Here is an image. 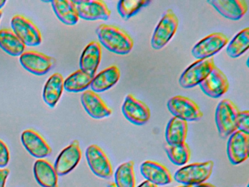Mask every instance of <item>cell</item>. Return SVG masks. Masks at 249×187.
<instances>
[{
    "label": "cell",
    "instance_id": "d6a6232c",
    "mask_svg": "<svg viewBox=\"0 0 249 187\" xmlns=\"http://www.w3.org/2000/svg\"><path fill=\"white\" fill-rule=\"evenodd\" d=\"M10 160V152L8 146L0 140V168H5Z\"/></svg>",
    "mask_w": 249,
    "mask_h": 187
},
{
    "label": "cell",
    "instance_id": "7a4b0ae2",
    "mask_svg": "<svg viewBox=\"0 0 249 187\" xmlns=\"http://www.w3.org/2000/svg\"><path fill=\"white\" fill-rule=\"evenodd\" d=\"M239 111L235 104L229 99L221 100L215 110V121L218 134L221 138L230 137L237 130V119Z\"/></svg>",
    "mask_w": 249,
    "mask_h": 187
},
{
    "label": "cell",
    "instance_id": "5bb4252c",
    "mask_svg": "<svg viewBox=\"0 0 249 187\" xmlns=\"http://www.w3.org/2000/svg\"><path fill=\"white\" fill-rule=\"evenodd\" d=\"M81 156L79 142L73 140L56 158L53 168L57 175L62 176L71 172L79 163Z\"/></svg>",
    "mask_w": 249,
    "mask_h": 187
},
{
    "label": "cell",
    "instance_id": "7c38bea8",
    "mask_svg": "<svg viewBox=\"0 0 249 187\" xmlns=\"http://www.w3.org/2000/svg\"><path fill=\"white\" fill-rule=\"evenodd\" d=\"M122 110L125 118L135 125H144L151 118L148 105L131 94L125 97Z\"/></svg>",
    "mask_w": 249,
    "mask_h": 187
},
{
    "label": "cell",
    "instance_id": "9c48e42d",
    "mask_svg": "<svg viewBox=\"0 0 249 187\" xmlns=\"http://www.w3.org/2000/svg\"><path fill=\"white\" fill-rule=\"evenodd\" d=\"M228 42V37L224 34L220 32L211 34L193 47L192 56L198 60L211 58L224 48Z\"/></svg>",
    "mask_w": 249,
    "mask_h": 187
},
{
    "label": "cell",
    "instance_id": "3957f363",
    "mask_svg": "<svg viewBox=\"0 0 249 187\" xmlns=\"http://www.w3.org/2000/svg\"><path fill=\"white\" fill-rule=\"evenodd\" d=\"M213 168L214 162L212 160L191 164L176 171L174 179L183 185H197L209 179Z\"/></svg>",
    "mask_w": 249,
    "mask_h": 187
},
{
    "label": "cell",
    "instance_id": "6da1fadb",
    "mask_svg": "<svg viewBox=\"0 0 249 187\" xmlns=\"http://www.w3.org/2000/svg\"><path fill=\"white\" fill-rule=\"evenodd\" d=\"M96 32L100 43L110 52L119 55H126L133 48V39L119 26L101 24L97 27Z\"/></svg>",
    "mask_w": 249,
    "mask_h": 187
},
{
    "label": "cell",
    "instance_id": "4fadbf2b",
    "mask_svg": "<svg viewBox=\"0 0 249 187\" xmlns=\"http://www.w3.org/2000/svg\"><path fill=\"white\" fill-rule=\"evenodd\" d=\"M80 19L87 20H108L111 11L105 1L100 0H74Z\"/></svg>",
    "mask_w": 249,
    "mask_h": 187
},
{
    "label": "cell",
    "instance_id": "f35d334b",
    "mask_svg": "<svg viewBox=\"0 0 249 187\" xmlns=\"http://www.w3.org/2000/svg\"><path fill=\"white\" fill-rule=\"evenodd\" d=\"M191 187V186L183 185V186H180V187Z\"/></svg>",
    "mask_w": 249,
    "mask_h": 187
},
{
    "label": "cell",
    "instance_id": "4dcf8cb0",
    "mask_svg": "<svg viewBox=\"0 0 249 187\" xmlns=\"http://www.w3.org/2000/svg\"><path fill=\"white\" fill-rule=\"evenodd\" d=\"M150 3L147 0H123L118 3V12L124 20H129Z\"/></svg>",
    "mask_w": 249,
    "mask_h": 187
},
{
    "label": "cell",
    "instance_id": "f1b7e54d",
    "mask_svg": "<svg viewBox=\"0 0 249 187\" xmlns=\"http://www.w3.org/2000/svg\"><path fill=\"white\" fill-rule=\"evenodd\" d=\"M249 47V29L240 31L230 41L227 47V54L231 58H237L243 55Z\"/></svg>",
    "mask_w": 249,
    "mask_h": 187
},
{
    "label": "cell",
    "instance_id": "9a60e30c",
    "mask_svg": "<svg viewBox=\"0 0 249 187\" xmlns=\"http://www.w3.org/2000/svg\"><path fill=\"white\" fill-rule=\"evenodd\" d=\"M199 85L205 95L214 99L221 97L228 92L230 87L227 76L217 67H214L206 78Z\"/></svg>",
    "mask_w": 249,
    "mask_h": 187
},
{
    "label": "cell",
    "instance_id": "484cf974",
    "mask_svg": "<svg viewBox=\"0 0 249 187\" xmlns=\"http://www.w3.org/2000/svg\"><path fill=\"white\" fill-rule=\"evenodd\" d=\"M0 48L13 56H18L24 52L26 45L11 29L0 30Z\"/></svg>",
    "mask_w": 249,
    "mask_h": 187
},
{
    "label": "cell",
    "instance_id": "30bf717a",
    "mask_svg": "<svg viewBox=\"0 0 249 187\" xmlns=\"http://www.w3.org/2000/svg\"><path fill=\"white\" fill-rule=\"evenodd\" d=\"M19 61L25 70L36 75H43L50 71L55 64L54 58L36 51H24Z\"/></svg>",
    "mask_w": 249,
    "mask_h": 187
},
{
    "label": "cell",
    "instance_id": "cb8c5ba5",
    "mask_svg": "<svg viewBox=\"0 0 249 187\" xmlns=\"http://www.w3.org/2000/svg\"><path fill=\"white\" fill-rule=\"evenodd\" d=\"M51 3L55 14L62 23L68 26H74L78 23L80 18L73 1L53 0Z\"/></svg>",
    "mask_w": 249,
    "mask_h": 187
},
{
    "label": "cell",
    "instance_id": "836d02e7",
    "mask_svg": "<svg viewBox=\"0 0 249 187\" xmlns=\"http://www.w3.org/2000/svg\"><path fill=\"white\" fill-rule=\"evenodd\" d=\"M9 174V169H0V187H5V183Z\"/></svg>",
    "mask_w": 249,
    "mask_h": 187
},
{
    "label": "cell",
    "instance_id": "e575fe53",
    "mask_svg": "<svg viewBox=\"0 0 249 187\" xmlns=\"http://www.w3.org/2000/svg\"><path fill=\"white\" fill-rule=\"evenodd\" d=\"M138 187H158L155 184H152V183L148 181H145L142 183V184H140Z\"/></svg>",
    "mask_w": 249,
    "mask_h": 187
},
{
    "label": "cell",
    "instance_id": "74e56055",
    "mask_svg": "<svg viewBox=\"0 0 249 187\" xmlns=\"http://www.w3.org/2000/svg\"><path fill=\"white\" fill-rule=\"evenodd\" d=\"M107 187H116V184H115V183H111V184H110L107 186Z\"/></svg>",
    "mask_w": 249,
    "mask_h": 187
},
{
    "label": "cell",
    "instance_id": "e0dca14e",
    "mask_svg": "<svg viewBox=\"0 0 249 187\" xmlns=\"http://www.w3.org/2000/svg\"><path fill=\"white\" fill-rule=\"evenodd\" d=\"M21 138L23 146L34 157L41 159L47 157L52 153V149L47 142L34 130H27L23 131Z\"/></svg>",
    "mask_w": 249,
    "mask_h": 187
},
{
    "label": "cell",
    "instance_id": "d6986e66",
    "mask_svg": "<svg viewBox=\"0 0 249 187\" xmlns=\"http://www.w3.org/2000/svg\"><path fill=\"white\" fill-rule=\"evenodd\" d=\"M208 3L221 16L231 20H240L248 11V4L245 0H211Z\"/></svg>",
    "mask_w": 249,
    "mask_h": 187
},
{
    "label": "cell",
    "instance_id": "8992f818",
    "mask_svg": "<svg viewBox=\"0 0 249 187\" xmlns=\"http://www.w3.org/2000/svg\"><path fill=\"white\" fill-rule=\"evenodd\" d=\"M170 113L183 121H196L203 116V112L195 101L183 96H175L167 104Z\"/></svg>",
    "mask_w": 249,
    "mask_h": 187
},
{
    "label": "cell",
    "instance_id": "277c9868",
    "mask_svg": "<svg viewBox=\"0 0 249 187\" xmlns=\"http://www.w3.org/2000/svg\"><path fill=\"white\" fill-rule=\"evenodd\" d=\"M178 25V18L175 12L172 9L166 10L153 33L151 42L152 48L155 50L164 48L176 35Z\"/></svg>",
    "mask_w": 249,
    "mask_h": 187
},
{
    "label": "cell",
    "instance_id": "ba28073f",
    "mask_svg": "<svg viewBox=\"0 0 249 187\" xmlns=\"http://www.w3.org/2000/svg\"><path fill=\"white\" fill-rule=\"evenodd\" d=\"M86 157L89 166L94 175L105 179H109L113 176L111 162L100 146L95 144L89 146L86 150Z\"/></svg>",
    "mask_w": 249,
    "mask_h": 187
},
{
    "label": "cell",
    "instance_id": "ffe728a7",
    "mask_svg": "<svg viewBox=\"0 0 249 187\" xmlns=\"http://www.w3.org/2000/svg\"><path fill=\"white\" fill-rule=\"evenodd\" d=\"M101 58V44L97 41H92L83 51L80 58V70L95 76Z\"/></svg>",
    "mask_w": 249,
    "mask_h": 187
},
{
    "label": "cell",
    "instance_id": "44dd1931",
    "mask_svg": "<svg viewBox=\"0 0 249 187\" xmlns=\"http://www.w3.org/2000/svg\"><path fill=\"white\" fill-rule=\"evenodd\" d=\"M121 77V72L116 65L110 66L100 72L93 79L91 83V91L100 93L111 89L119 81Z\"/></svg>",
    "mask_w": 249,
    "mask_h": 187
},
{
    "label": "cell",
    "instance_id": "603a6c76",
    "mask_svg": "<svg viewBox=\"0 0 249 187\" xmlns=\"http://www.w3.org/2000/svg\"><path fill=\"white\" fill-rule=\"evenodd\" d=\"M35 178L43 187H58V175L53 165L45 159L35 162Z\"/></svg>",
    "mask_w": 249,
    "mask_h": 187
},
{
    "label": "cell",
    "instance_id": "8fae6325",
    "mask_svg": "<svg viewBox=\"0 0 249 187\" xmlns=\"http://www.w3.org/2000/svg\"><path fill=\"white\" fill-rule=\"evenodd\" d=\"M249 134L236 130L229 137L227 153L233 165H240L249 157Z\"/></svg>",
    "mask_w": 249,
    "mask_h": 187
},
{
    "label": "cell",
    "instance_id": "f546056e",
    "mask_svg": "<svg viewBox=\"0 0 249 187\" xmlns=\"http://www.w3.org/2000/svg\"><path fill=\"white\" fill-rule=\"evenodd\" d=\"M165 151L172 163L178 166L184 165L190 159L191 150L186 142L181 144H167L165 146Z\"/></svg>",
    "mask_w": 249,
    "mask_h": 187
},
{
    "label": "cell",
    "instance_id": "7402d4cb",
    "mask_svg": "<svg viewBox=\"0 0 249 187\" xmlns=\"http://www.w3.org/2000/svg\"><path fill=\"white\" fill-rule=\"evenodd\" d=\"M64 81L62 75L56 73L52 75L45 84L43 100L50 108H54L60 99L64 90Z\"/></svg>",
    "mask_w": 249,
    "mask_h": 187
},
{
    "label": "cell",
    "instance_id": "52a82bcc",
    "mask_svg": "<svg viewBox=\"0 0 249 187\" xmlns=\"http://www.w3.org/2000/svg\"><path fill=\"white\" fill-rule=\"evenodd\" d=\"M13 32L27 46H37L41 44L42 35L32 20L21 15H16L11 19Z\"/></svg>",
    "mask_w": 249,
    "mask_h": 187
},
{
    "label": "cell",
    "instance_id": "2e32d148",
    "mask_svg": "<svg viewBox=\"0 0 249 187\" xmlns=\"http://www.w3.org/2000/svg\"><path fill=\"white\" fill-rule=\"evenodd\" d=\"M81 103L87 113L95 119H102L111 115L113 111L105 101L91 90L84 91L81 95Z\"/></svg>",
    "mask_w": 249,
    "mask_h": 187
},
{
    "label": "cell",
    "instance_id": "83f0119b",
    "mask_svg": "<svg viewBox=\"0 0 249 187\" xmlns=\"http://www.w3.org/2000/svg\"><path fill=\"white\" fill-rule=\"evenodd\" d=\"M116 187H135V162L128 161L119 165L115 172Z\"/></svg>",
    "mask_w": 249,
    "mask_h": 187
},
{
    "label": "cell",
    "instance_id": "5b68a950",
    "mask_svg": "<svg viewBox=\"0 0 249 187\" xmlns=\"http://www.w3.org/2000/svg\"><path fill=\"white\" fill-rule=\"evenodd\" d=\"M215 67L213 57L197 60L182 73L179 84L183 89L195 87L203 81Z\"/></svg>",
    "mask_w": 249,
    "mask_h": 187
},
{
    "label": "cell",
    "instance_id": "d590c367",
    "mask_svg": "<svg viewBox=\"0 0 249 187\" xmlns=\"http://www.w3.org/2000/svg\"><path fill=\"white\" fill-rule=\"evenodd\" d=\"M191 187H216L213 184L209 183H202V184H197V185L191 186Z\"/></svg>",
    "mask_w": 249,
    "mask_h": 187
},
{
    "label": "cell",
    "instance_id": "4316f807",
    "mask_svg": "<svg viewBox=\"0 0 249 187\" xmlns=\"http://www.w3.org/2000/svg\"><path fill=\"white\" fill-rule=\"evenodd\" d=\"M94 77V75H91L83 70H77L65 79L64 81V89L68 92L74 93L84 92L91 86Z\"/></svg>",
    "mask_w": 249,
    "mask_h": 187
},
{
    "label": "cell",
    "instance_id": "d4e9b609",
    "mask_svg": "<svg viewBox=\"0 0 249 187\" xmlns=\"http://www.w3.org/2000/svg\"><path fill=\"white\" fill-rule=\"evenodd\" d=\"M187 134V122L177 117H173L166 127V141L168 145L181 144L186 142Z\"/></svg>",
    "mask_w": 249,
    "mask_h": 187
},
{
    "label": "cell",
    "instance_id": "ab89813d",
    "mask_svg": "<svg viewBox=\"0 0 249 187\" xmlns=\"http://www.w3.org/2000/svg\"><path fill=\"white\" fill-rule=\"evenodd\" d=\"M2 12L0 10V20H1V18H2Z\"/></svg>",
    "mask_w": 249,
    "mask_h": 187
},
{
    "label": "cell",
    "instance_id": "8d00e7d4",
    "mask_svg": "<svg viewBox=\"0 0 249 187\" xmlns=\"http://www.w3.org/2000/svg\"><path fill=\"white\" fill-rule=\"evenodd\" d=\"M6 1H3V0H0V9L4 7L5 4H6Z\"/></svg>",
    "mask_w": 249,
    "mask_h": 187
},
{
    "label": "cell",
    "instance_id": "ac0fdd59",
    "mask_svg": "<svg viewBox=\"0 0 249 187\" xmlns=\"http://www.w3.org/2000/svg\"><path fill=\"white\" fill-rule=\"evenodd\" d=\"M142 176L152 184L164 186L171 184L173 177L170 170L164 165L154 161L147 160L142 162L141 166Z\"/></svg>",
    "mask_w": 249,
    "mask_h": 187
},
{
    "label": "cell",
    "instance_id": "1f68e13d",
    "mask_svg": "<svg viewBox=\"0 0 249 187\" xmlns=\"http://www.w3.org/2000/svg\"><path fill=\"white\" fill-rule=\"evenodd\" d=\"M237 130L249 134V111H240L237 115Z\"/></svg>",
    "mask_w": 249,
    "mask_h": 187
}]
</instances>
